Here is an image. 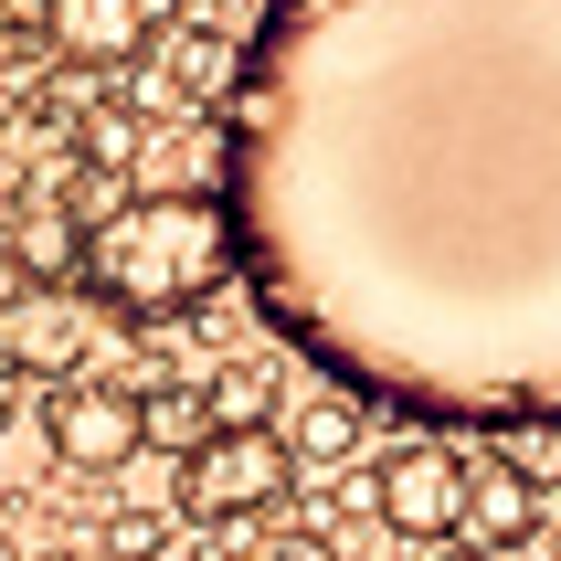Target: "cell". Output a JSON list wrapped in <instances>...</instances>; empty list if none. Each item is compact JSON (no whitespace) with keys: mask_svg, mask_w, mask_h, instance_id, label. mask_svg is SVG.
Returning <instances> with one entry per match:
<instances>
[{"mask_svg":"<svg viewBox=\"0 0 561 561\" xmlns=\"http://www.w3.org/2000/svg\"><path fill=\"white\" fill-rule=\"evenodd\" d=\"M0 244H11V202H0Z\"/></svg>","mask_w":561,"mask_h":561,"instance_id":"19","label":"cell"},{"mask_svg":"<svg viewBox=\"0 0 561 561\" xmlns=\"http://www.w3.org/2000/svg\"><path fill=\"white\" fill-rule=\"evenodd\" d=\"M95 350V297L85 286H22L0 308V371L11 381H64Z\"/></svg>","mask_w":561,"mask_h":561,"instance_id":"6","label":"cell"},{"mask_svg":"<svg viewBox=\"0 0 561 561\" xmlns=\"http://www.w3.org/2000/svg\"><path fill=\"white\" fill-rule=\"evenodd\" d=\"M0 424H11V403H0Z\"/></svg>","mask_w":561,"mask_h":561,"instance_id":"21","label":"cell"},{"mask_svg":"<svg viewBox=\"0 0 561 561\" xmlns=\"http://www.w3.org/2000/svg\"><path fill=\"white\" fill-rule=\"evenodd\" d=\"M75 286L95 297V318H138V329L202 318L233 286V213H222V191H127L85 233V276Z\"/></svg>","mask_w":561,"mask_h":561,"instance_id":"2","label":"cell"},{"mask_svg":"<svg viewBox=\"0 0 561 561\" xmlns=\"http://www.w3.org/2000/svg\"><path fill=\"white\" fill-rule=\"evenodd\" d=\"M254 561H340V540H329V530H265Z\"/></svg>","mask_w":561,"mask_h":561,"instance_id":"14","label":"cell"},{"mask_svg":"<svg viewBox=\"0 0 561 561\" xmlns=\"http://www.w3.org/2000/svg\"><path fill=\"white\" fill-rule=\"evenodd\" d=\"M329 519H371V477H340L329 488Z\"/></svg>","mask_w":561,"mask_h":561,"instance_id":"15","label":"cell"},{"mask_svg":"<svg viewBox=\"0 0 561 561\" xmlns=\"http://www.w3.org/2000/svg\"><path fill=\"white\" fill-rule=\"evenodd\" d=\"M202 117L233 286L318 381L561 424V0H244Z\"/></svg>","mask_w":561,"mask_h":561,"instance_id":"1","label":"cell"},{"mask_svg":"<svg viewBox=\"0 0 561 561\" xmlns=\"http://www.w3.org/2000/svg\"><path fill=\"white\" fill-rule=\"evenodd\" d=\"M22 286H43V276H22V254L0 244V308H11V297H22Z\"/></svg>","mask_w":561,"mask_h":561,"instance_id":"16","label":"cell"},{"mask_svg":"<svg viewBox=\"0 0 561 561\" xmlns=\"http://www.w3.org/2000/svg\"><path fill=\"white\" fill-rule=\"evenodd\" d=\"M456 561H488V551H456Z\"/></svg>","mask_w":561,"mask_h":561,"instance_id":"20","label":"cell"},{"mask_svg":"<svg viewBox=\"0 0 561 561\" xmlns=\"http://www.w3.org/2000/svg\"><path fill=\"white\" fill-rule=\"evenodd\" d=\"M202 403H213V424H276L286 413V371L276 360H222V371L202 381Z\"/></svg>","mask_w":561,"mask_h":561,"instance_id":"11","label":"cell"},{"mask_svg":"<svg viewBox=\"0 0 561 561\" xmlns=\"http://www.w3.org/2000/svg\"><path fill=\"white\" fill-rule=\"evenodd\" d=\"M11 254H22V276H43V286H75L85 276V222L64 213H11Z\"/></svg>","mask_w":561,"mask_h":561,"instance_id":"10","label":"cell"},{"mask_svg":"<svg viewBox=\"0 0 561 561\" xmlns=\"http://www.w3.org/2000/svg\"><path fill=\"white\" fill-rule=\"evenodd\" d=\"M360 392H340V381H318L308 403H286V445H297V467H340L350 445H360Z\"/></svg>","mask_w":561,"mask_h":561,"instance_id":"9","label":"cell"},{"mask_svg":"<svg viewBox=\"0 0 561 561\" xmlns=\"http://www.w3.org/2000/svg\"><path fill=\"white\" fill-rule=\"evenodd\" d=\"M138 424H149L159 456H191V445L213 435V403H202L191 381H149V392H138Z\"/></svg>","mask_w":561,"mask_h":561,"instance_id":"12","label":"cell"},{"mask_svg":"<svg viewBox=\"0 0 561 561\" xmlns=\"http://www.w3.org/2000/svg\"><path fill=\"white\" fill-rule=\"evenodd\" d=\"M43 445H54V467L117 477L127 456L149 445V424H138V392H127V381H85V371L43 381Z\"/></svg>","mask_w":561,"mask_h":561,"instance_id":"5","label":"cell"},{"mask_svg":"<svg viewBox=\"0 0 561 561\" xmlns=\"http://www.w3.org/2000/svg\"><path fill=\"white\" fill-rule=\"evenodd\" d=\"M159 32H170V0H54V11H43V43H54L64 64H85V75L149 64Z\"/></svg>","mask_w":561,"mask_h":561,"instance_id":"7","label":"cell"},{"mask_svg":"<svg viewBox=\"0 0 561 561\" xmlns=\"http://www.w3.org/2000/svg\"><path fill=\"white\" fill-rule=\"evenodd\" d=\"M191 22H213V32H233V11H244V0H181Z\"/></svg>","mask_w":561,"mask_h":561,"instance_id":"17","label":"cell"},{"mask_svg":"<svg viewBox=\"0 0 561 561\" xmlns=\"http://www.w3.org/2000/svg\"><path fill=\"white\" fill-rule=\"evenodd\" d=\"M0 561H22V540H11V530H0Z\"/></svg>","mask_w":561,"mask_h":561,"instance_id":"18","label":"cell"},{"mask_svg":"<svg viewBox=\"0 0 561 561\" xmlns=\"http://www.w3.org/2000/svg\"><path fill=\"white\" fill-rule=\"evenodd\" d=\"M456 540L467 551H519V540H540V477L519 467V456H499V445H467V508H456Z\"/></svg>","mask_w":561,"mask_h":561,"instance_id":"8","label":"cell"},{"mask_svg":"<svg viewBox=\"0 0 561 561\" xmlns=\"http://www.w3.org/2000/svg\"><path fill=\"white\" fill-rule=\"evenodd\" d=\"M106 551L117 561H170V508H117L106 519Z\"/></svg>","mask_w":561,"mask_h":561,"instance_id":"13","label":"cell"},{"mask_svg":"<svg viewBox=\"0 0 561 561\" xmlns=\"http://www.w3.org/2000/svg\"><path fill=\"white\" fill-rule=\"evenodd\" d=\"M456 508H467V445L435 435V424H413L371 467V519L392 540H456Z\"/></svg>","mask_w":561,"mask_h":561,"instance_id":"4","label":"cell"},{"mask_svg":"<svg viewBox=\"0 0 561 561\" xmlns=\"http://www.w3.org/2000/svg\"><path fill=\"white\" fill-rule=\"evenodd\" d=\"M297 488V445H286V424H213V435L181 456V519H202V530H233V519H265V508Z\"/></svg>","mask_w":561,"mask_h":561,"instance_id":"3","label":"cell"}]
</instances>
